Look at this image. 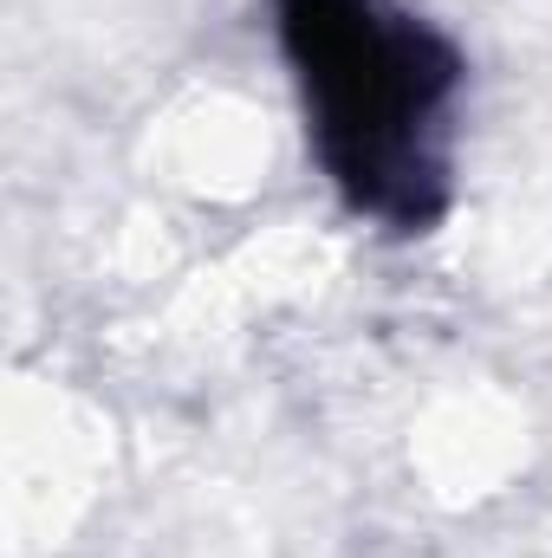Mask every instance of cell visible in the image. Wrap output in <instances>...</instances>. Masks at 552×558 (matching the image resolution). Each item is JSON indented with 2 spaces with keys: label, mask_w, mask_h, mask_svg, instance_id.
Instances as JSON below:
<instances>
[{
  "label": "cell",
  "mask_w": 552,
  "mask_h": 558,
  "mask_svg": "<svg viewBox=\"0 0 552 558\" xmlns=\"http://www.w3.org/2000/svg\"><path fill=\"white\" fill-rule=\"evenodd\" d=\"M274 39L332 195L384 234H435L455 208L461 46L410 0H274Z\"/></svg>",
  "instance_id": "obj_1"
}]
</instances>
